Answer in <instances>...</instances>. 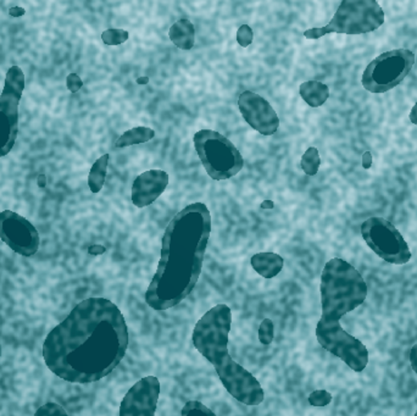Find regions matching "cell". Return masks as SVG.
Segmentation results:
<instances>
[{
    "mask_svg": "<svg viewBox=\"0 0 417 416\" xmlns=\"http://www.w3.org/2000/svg\"><path fill=\"white\" fill-rule=\"evenodd\" d=\"M160 381L147 376L133 384L120 405L121 416H154L160 398Z\"/></svg>",
    "mask_w": 417,
    "mask_h": 416,
    "instance_id": "cell-13",
    "label": "cell"
},
{
    "mask_svg": "<svg viewBox=\"0 0 417 416\" xmlns=\"http://www.w3.org/2000/svg\"><path fill=\"white\" fill-rule=\"evenodd\" d=\"M275 206L274 201H262V209H272Z\"/></svg>",
    "mask_w": 417,
    "mask_h": 416,
    "instance_id": "cell-32",
    "label": "cell"
},
{
    "mask_svg": "<svg viewBox=\"0 0 417 416\" xmlns=\"http://www.w3.org/2000/svg\"><path fill=\"white\" fill-rule=\"evenodd\" d=\"M109 154H104L93 164L89 176H88V186L92 193H99L105 183L108 165H109Z\"/></svg>",
    "mask_w": 417,
    "mask_h": 416,
    "instance_id": "cell-19",
    "label": "cell"
},
{
    "mask_svg": "<svg viewBox=\"0 0 417 416\" xmlns=\"http://www.w3.org/2000/svg\"><path fill=\"white\" fill-rule=\"evenodd\" d=\"M300 96L307 106L312 108H319L323 106L327 99L330 98V88L325 83L312 80L307 82L302 83L299 87Z\"/></svg>",
    "mask_w": 417,
    "mask_h": 416,
    "instance_id": "cell-17",
    "label": "cell"
},
{
    "mask_svg": "<svg viewBox=\"0 0 417 416\" xmlns=\"http://www.w3.org/2000/svg\"><path fill=\"white\" fill-rule=\"evenodd\" d=\"M137 83L138 84H148V83H149V77H148V76H144V77H138Z\"/></svg>",
    "mask_w": 417,
    "mask_h": 416,
    "instance_id": "cell-33",
    "label": "cell"
},
{
    "mask_svg": "<svg viewBox=\"0 0 417 416\" xmlns=\"http://www.w3.org/2000/svg\"><path fill=\"white\" fill-rule=\"evenodd\" d=\"M170 41L182 51H191L195 43V28L188 18H179L169 31Z\"/></svg>",
    "mask_w": 417,
    "mask_h": 416,
    "instance_id": "cell-16",
    "label": "cell"
},
{
    "mask_svg": "<svg viewBox=\"0 0 417 416\" xmlns=\"http://www.w3.org/2000/svg\"><path fill=\"white\" fill-rule=\"evenodd\" d=\"M193 141L198 156L211 179H229L243 169V156L224 134L212 130H200L194 134Z\"/></svg>",
    "mask_w": 417,
    "mask_h": 416,
    "instance_id": "cell-6",
    "label": "cell"
},
{
    "mask_svg": "<svg viewBox=\"0 0 417 416\" xmlns=\"http://www.w3.org/2000/svg\"><path fill=\"white\" fill-rule=\"evenodd\" d=\"M0 239L23 256H34L41 244L37 229L27 219L11 210L0 213Z\"/></svg>",
    "mask_w": 417,
    "mask_h": 416,
    "instance_id": "cell-11",
    "label": "cell"
},
{
    "mask_svg": "<svg viewBox=\"0 0 417 416\" xmlns=\"http://www.w3.org/2000/svg\"><path fill=\"white\" fill-rule=\"evenodd\" d=\"M155 137V131L150 127L138 126L126 131L121 137L116 141V148H126V146H134V144H142L152 141Z\"/></svg>",
    "mask_w": 417,
    "mask_h": 416,
    "instance_id": "cell-18",
    "label": "cell"
},
{
    "mask_svg": "<svg viewBox=\"0 0 417 416\" xmlns=\"http://www.w3.org/2000/svg\"><path fill=\"white\" fill-rule=\"evenodd\" d=\"M321 320L340 321L342 316L355 310L365 302L367 284L361 275L348 261L331 259L322 271Z\"/></svg>",
    "mask_w": 417,
    "mask_h": 416,
    "instance_id": "cell-4",
    "label": "cell"
},
{
    "mask_svg": "<svg viewBox=\"0 0 417 416\" xmlns=\"http://www.w3.org/2000/svg\"><path fill=\"white\" fill-rule=\"evenodd\" d=\"M252 39H254V33L252 27L248 25H242L237 31V42L239 46L247 48L252 44Z\"/></svg>",
    "mask_w": 417,
    "mask_h": 416,
    "instance_id": "cell-24",
    "label": "cell"
},
{
    "mask_svg": "<svg viewBox=\"0 0 417 416\" xmlns=\"http://www.w3.org/2000/svg\"><path fill=\"white\" fill-rule=\"evenodd\" d=\"M25 89V73L19 66H11L5 75L0 94V158L13 151L19 133V106Z\"/></svg>",
    "mask_w": 417,
    "mask_h": 416,
    "instance_id": "cell-8",
    "label": "cell"
},
{
    "mask_svg": "<svg viewBox=\"0 0 417 416\" xmlns=\"http://www.w3.org/2000/svg\"><path fill=\"white\" fill-rule=\"evenodd\" d=\"M202 412L204 414H207V415L215 416V412H212L209 408L205 407L203 403L197 402V401H191V402L186 403V405L181 412V415H188L189 412Z\"/></svg>",
    "mask_w": 417,
    "mask_h": 416,
    "instance_id": "cell-25",
    "label": "cell"
},
{
    "mask_svg": "<svg viewBox=\"0 0 417 416\" xmlns=\"http://www.w3.org/2000/svg\"><path fill=\"white\" fill-rule=\"evenodd\" d=\"M231 325L232 311L229 305L219 304L211 308L193 329V346L214 365L226 391L234 399L255 407L264 402V389L257 379L229 355Z\"/></svg>",
    "mask_w": 417,
    "mask_h": 416,
    "instance_id": "cell-3",
    "label": "cell"
},
{
    "mask_svg": "<svg viewBox=\"0 0 417 416\" xmlns=\"http://www.w3.org/2000/svg\"><path fill=\"white\" fill-rule=\"evenodd\" d=\"M238 108L245 122L262 136H272L280 128V119L275 109L254 92L240 93Z\"/></svg>",
    "mask_w": 417,
    "mask_h": 416,
    "instance_id": "cell-12",
    "label": "cell"
},
{
    "mask_svg": "<svg viewBox=\"0 0 417 416\" xmlns=\"http://www.w3.org/2000/svg\"><path fill=\"white\" fill-rule=\"evenodd\" d=\"M129 342L127 324L117 305L105 298H88L48 334L43 358L61 380L92 384L117 367Z\"/></svg>",
    "mask_w": 417,
    "mask_h": 416,
    "instance_id": "cell-1",
    "label": "cell"
},
{
    "mask_svg": "<svg viewBox=\"0 0 417 416\" xmlns=\"http://www.w3.org/2000/svg\"><path fill=\"white\" fill-rule=\"evenodd\" d=\"M332 402V394L327 392L325 389H320V391H315L309 396V403L312 407H326Z\"/></svg>",
    "mask_w": 417,
    "mask_h": 416,
    "instance_id": "cell-23",
    "label": "cell"
},
{
    "mask_svg": "<svg viewBox=\"0 0 417 416\" xmlns=\"http://www.w3.org/2000/svg\"><path fill=\"white\" fill-rule=\"evenodd\" d=\"M409 119L413 122V125H417V103L413 106L411 113L409 115Z\"/></svg>",
    "mask_w": 417,
    "mask_h": 416,
    "instance_id": "cell-31",
    "label": "cell"
},
{
    "mask_svg": "<svg viewBox=\"0 0 417 416\" xmlns=\"http://www.w3.org/2000/svg\"><path fill=\"white\" fill-rule=\"evenodd\" d=\"M170 177L162 170H148L137 176L131 189V199L137 208H146L165 192Z\"/></svg>",
    "mask_w": 417,
    "mask_h": 416,
    "instance_id": "cell-14",
    "label": "cell"
},
{
    "mask_svg": "<svg viewBox=\"0 0 417 416\" xmlns=\"http://www.w3.org/2000/svg\"><path fill=\"white\" fill-rule=\"evenodd\" d=\"M410 364H411L413 371L417 374V344H415L410 351Z\"/></svg>",
    "mask_w": 417,
    "mask_h": 416,
    "instance_id": "cell-28",
    "label": "cell"
},
{
    "mask_svg": "<svg viewBox=\"0 0 417 416\" xmlns=\"http://www.w3.org/2000/svg\"><path fill=\"white\" fill-rule=\"evenodd\" d=\"M415 65V54L409 49L385 51L367 65L361 83L371 93H385L403 82Z\"/></svg>",
    "mask_w": 417,
    "mask_h": 416,
    "instance_id": "cell-7",
    "label": "cell"
},
{
    "mask_svg": "<svg viewBox=\"0 0 417 416\" xmlns=\"http://www.w3.org/2000/svg\"><path fill=\"white\" fill-rule=\"evenodd\" d=\"M360 231L367 246L387 263L404 265L411 259L408 243L388 220L370 218L364 221Z\"/></svg>",
    "mask_w": 417,
    "mask_h": 416,
    "instance_id": "cell-9",
    "label": "cell"
},
{
    "mask_svg": "<svg viewBox=\"0 0 417 416\" xmlns=\"http://www.w3.org/2000/svg\"><path fill=\"white\" fill-rule=\"evenodd\" d=\"M372 165V156L370 151H366V153H364V156H362V166H364V169H370Z\"/></svg>",
    "mask_w": 417,
    "mask_h": 416,
    "instance_id": "cell-29",
    "label": "cell"
},
{
    "mask_svg": "<svg viewBox=\"0 0 417 416\" xmlns=\"http://www.w3.org/2000/svg\"><path fill=\"white\" fill-rule=\"evenodd\" d=\"M68 412H65L63 407L56 403H46L41 409H38L36 415H66Z\"/></svg>",
    "mask_w": 417,
    "mask_h": 416,
    "instance_id": "cell-26",
    "label": "cell"
},
{
    "mask_svg": "<svg viewBox=\"0 0 417 416\" xmlns=\"http://www.w3.org/2000/svg\"><path fill=\"white\" fill-rule=\"evenodd\" d=\"M211 234V215L197 201L177 213L161 239L160 260L146 293L156 311L176 307L192 293L202 274Z\"/></svg>",
    "mask_w": 417,
    "mask_h": 416,
    "instance_id": "cell-2",
    "label": "cell"
},
{
    "mask_svg": "<svg viewBox=\"0 0 417 416\" xmlns=\"http://www.w3.org/2000/svg\"><path fill=\"white\" fill-rule=\"evenodd\" d=\"M383 23L385 13L376 0H342L328 25L307 30L304 37L319 39L328 33L364 34L376 31Z\"/></svg>",
    "mask_w": 417,
    "mask_h": 416,
    "instance_id": "cell-5",
    "label": "cell"
},
{
    "mask_svg": "<svg viewBox=\"0 0 417 416\" xmlns=\"http://www.w3.org/2000/svg\"><path fill=\"white\" fill-rule=\"evenodd\" d=\"M320 165H321V158H320L317 148L315 146L307 148V151L304 153L302 161H300V166H302L304 172L307 176H315L319 172Z\"/></svg>",
    "mask_w": 417,
    "mask_h": 416,
    "instance_id": "cell-20",
    "label": "cell"
},
{
    "mask_svg": "<svg viewBox=\"0 0 417 416\" xmlns=\"http://www.w3.org/2000/svg\"><path fill=\"white\" fill-rule=\"evenodd\" d=\"M68 86H69L70 91L77 92L79 88L82 87V81L79 80L77 75H71L68 80Z\"/></svg>",
    "mask_w": 417,
    "mask_h": 416,
    "instance_id": "cell-27",
    "label": "cell"
},
{
    "mask_svg": "<svg viewBox=\"0 0 417 416\" xmlns=\"http://www.w3.org/2000/svg\"><path fill=\"white\" fill-rule=\"evenodd\" d=\"M250 264L257 274L264 279H270L280 274L285 265V260L276 253H257L252 256Z\"/></svg>",
    "mask_w": 417,
    "mask_h": 416,
    "instance_id": "cell-15",
    "label": "cell"
},
{
    "mask_svg": "<svg viewBox=\"0 0 417 416\" xmlns=\"http://www.w3.org/2000/svg\"><path fill=\"white\" fill-rule=\"evenodd\" d=\"M257 336H259V341L260 343L264 346H269L272 343V341L275 339V325L271 319H264L260 326H259V331H257Z\"/></svg>",
    "mask_w": 417,
    "mask_h": 416,
    "instance_id": "cell-22",
    "label": "cell"
},
{
    "mask_svg": "<svg viewBox=\"0 0 417 416\" xmlns=\"http://www.w3.org/2000/svg\"><path fill=\"white\" fill-rule=\"evenodd\" d=\"M105 247H101V246H93V247H89V249H88L89 254H93V256L103 254V253H105Z\"/></svg>",
    "mask_w": 417,
    "mask_h": 416,
    "instance_id": "cell-30",
    "label": "cell"
},
{
    "mask_svg": "<svg viewBox=\"0 0 417 416\" xmlns=\"http://www.w3.org/2000/svg\"><path fill=\"white\" fill-rule=\"evenodd\" d=\"M129 32L124 31V30H119V28L106 30L105 32L101 34V39L105 43L106 46L124 44V42L129 41Z\"/></svg>",
    "mask_w": 417,
    "mask_h": 416,
    "instance_id": "cell-21",
    "label": "cell"
},
{
    "mask_svg": "<svg viewBox=\"0 0 417 416\" xmlns=\"http://www.w3.org/2000/svg\"><path fill=\"white\" fill-rule=\"evenodd\" d=\"M316 339L322 348L343 360L352 370L361 372L368 364V351L361 341L344 331L340 321H323L316 326Z\"/></svg>",
    "mask_w": 417,
    "mask_h": 416,
    "instance_id": "cell-10",
    "label": "cell"
},
{
    "mask_svg": "<svg viewBox=\"0 0 417 416\" xmlns=\"http://www.w3.org/2000/svg\"><path fill=\"white\" fill-rule=\"evenodd\" d=\"M415 415H416V416H417V412H416V414H415Z\"/></svg>",
    "mask_w": 417,
    "mask_h": 416,
    "instance_id": "cell-34",
    "label": "cell"
}]
</instances>
